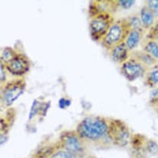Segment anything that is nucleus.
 I'll use <instances>...</instances> for the list:
<instances>
[{
  "mask_svg": "<svg viewBox=\"0 0 158 158\" xmlns=\"http://www.w3.org/2000/svg\"><path fill=\"white\" fill-rule=\"evenodd\" d=\"M49 158H75V155L64 149H61L52 152Z\"/></svg>",
  "mask_w": 158,
  "mask_h": 158,
  "instance_id": "obj_15",
  "label": "nucleus"
},
{
  "mask_svg": "<svg viewBox=\"0 0 158 158\" xmlns=\"http://www.w3.org/2000/svg\"><path fill=\"white\" fill-rule=\"evenodd\" d=\"M2 138H3V136H2V134H1V133H0V142L2 141Z\"/></svg>",
  "mask_w": 158,
  "mask_h": 158,
  "instance_id": "obj_23",
  "label": "nucleus"
},
{
  "mask_svg": "<svg viewBox=\"0 0 158 158\" xmlns=\"http://www.w3.org/2000/svg\"><path fill=\"white\" fill-rule=\"evenodd\" d=\"M136 2L133 0H116V5L118 11L128 10L132 8Z\"/></svg>",
  "mask_w": 158,
  "mask_h": 158,
  "instance_id": "obj_17",
  "label": "nucleus"
},
{
  "mask_svg": "<svg viewBox=\"0 0 158 158\" xmlns=\"http://www.w3.org/2000/svg\"><path fill=\"white\" fill-rule=\"evenodd\" d=\"M140 21L146 34L152 27L157 21L153 13L145 6L143 5L138 13Z\"/></svg>",
  "mask_w": 158,
  "mask_h": 158,
  "instance_id": "obj_8",
  "label": "nucleus"
},
{
  "mask_svg": "<svg viewBox=\"0 0 158 158\" xmlns=\"http://www.w3.org/2000/svg\"><path fill=\"white\" fill-rule=\"evenodd\" d=\"M15 56L11 49H6L3 53V59L7 63Z\"/></svg>",
  "mask_w": 158,
  "mask_h": 158,
  "instance_id": "obj_19",
  "label": "nucleus"
},
{
  "mask_svg": "<svg viewBox=\"0 0 158 158\" xmlns=\"http://www.w3.org/2000/svg\"><path fill=\"white\" fill-rule=\"evenodd\" d=\"M149 69L148 67L132 58H129L120 65L121 75L130 82L143 77Z\"/></svg>",
  "mask_w": 158,
  "mask_h": 158,
  "instance_id": "obj_4",
  "label": "nucleus"
},
{
  "mask_svg": "<svg viewBox=\"0 0 158 158\" xmlns=\"http://www.w3.org/2000/svg\"><path fill=\"white\" fill-rule=\"evenodd\" d=\"M127 19L128 21V23L129 24V26H130L131 29L138 30L139 31H141V32H143L145 33L143 29L138 14H135V15L129 16L127 17ZM145 34H146V33H145Z\"/></svg>",
  "mask_w": 158,
  "mask_h": 158,
  "instance_id": "obj_14",
  "label": "nucleus"
},
{
  "mask_svg": "<svg viewBox=\"0 0 158 158\" xmlns=\"http://www.w3.org/2000/svg\"><path fill=\"white\" fill-rule=\"evenodd\" d=\"M145 36L154 40L158 43V19L156 21L152 27L149 30Z\"/></svg>",
  "mask_w": 158,
  "mask_h": 158,
  "instance_id": "obj_18",
  "label": "nucleus"
},
{
  "mask_svg": "<svg viewBox=\"0 0 158 158\" xmlns=\"http://www.w3.org/2000/svg\"><path fill=\"white\" fill-rule=\"evenodd\" d=\"M129 58H134L149 68L158 65V61L153 58L151 56L141 50H134L130 52Z\"/></svg>",
  "mask_w": 158,
  "mask_h": 158,
  "instance_id": "obj_11",
  "label": "nucleus"
},
{
  "mask_svg": "<svg viewBox=\"0 0 158 158\" xmlns=\"http://www.w3.org/2000/svg\"><path fill=\"white\" fill-rule=\"evenodd\" d=\"M24 86L21 84L13 83L9 85L4 92V99L7 104H12L23 93Z\"/></svg>",
  "mask_w": 158,
  "mask_h": 158,
  "instance_id": "obj_9",
  "label": "nucleus"
},
{
  "mask_svg": "<svg viewBox=\"0 0 158 158\" xmlns=\"http://www.w3.org/2000/svg\"><path fill=\"white\" fill-rule=\"evenodd\" d=\"M115 20L114 15L110 13H98L93 15L89 24L92 39L100 43Z\"/></svg>",
  "mask_w": 158,
  "mask_h": 158,
  "instance_id": "obj_3",
  "label": "nucleus"
},
{
  "mask_svg": "<svg viewBox=\"0 0 158 158\" xmlns=\"http://www.w3.org/2000/svg\"><path fill=\"white\" fill-rule=\"evenodd\" d=\"M143 78L146 86L152 89H158V65L149 68Z\"/></svg>",
  "mask_w": 158,
  "mask_h": 158,
  "instance_id": "obj_13",
  "label": "nucleus"
},
{
  "mask_svg": "<svg viewBox=\"0 0 158 158\" xmlns=\"http://www.w3.org/2000/svg\"><path fill=\"white\" fill-rule=\"evenodd\" d=\"M38 110V104L35 102L33 104V106L32 107L31 110V113H30V115H29V118H32L37 112Z\"/></svg>",
  "mask_w": 158,
  "mask_h": 158,
  "instance_id": "obj_21",
  "label": "nucleus"
},
{
  "mask_svg": "<svg viewBox=\"0 0 158 158\" xmlns=\"http://www.w3.org/2000/svg\"><path fill=\"white\" fill-rule=\"evenodd\" d=\"M29 68V63L26 58L21 56L13 58L7 63V68L13 74L20 75L25 73Z\"/></svg>",
  "mask_w": 158,
  "mask_h": 158,
  "instance_id": "obj_7",
  "label": "nucleus"
},
{
  "mask_svg": "<svg viewBox=\"0 0 158 158\" xmlns=\"http://www.w3.org/2000/svg\"><path fill=\"white\" fill-rule=\"evenodd\" d=\"M110 58L115 63L122 64L129 58L130 51L127 48L125 43L119 44L108 52Z\"/></svg>",
  "mask_w": 158,
  "mask_h": 158,
  "instance_id": "obj_6",
  "label": "nucleus"
},
{
  "mask_svg": "<svg viewBox=\"0 0 158 158\" xmlns=\"http://www.w3.org/2000/svg\"><path fill=\"white\" fill-rule=\"evenodd\" d=\"M147 148H148V151L151 153H156L158 151V146L156 143L152 141H151L148 143Z\"/></svg>",
  "mask_w": 158,
  "mask_h": 158,
  "instance_id": "obj_20",
  "label": "nucleus"
},
{
  "mask_svg": "<svg viewBox=\"0 0 158 158\" xmlns=\"http://www.w3.org/2000/svg\"><path fill=\"white\" fill-rule=\"evenodd\" d=\"M77 132L81 138L97 141L109 135L110 126L103 118L88 117L79 123Z\"/></svg>",
  "mask_w": 158,
  "mask_h": 158,
  "instance_id": "obj_1",
  "label": "nucleus"
},
{
  "mask_svg": "<svg viewBox=\"0 0 158 158\" xmlns=\"http://www.w3.org/2000/svg\"><path fill=\"white\" fill-rule=\"evenodd\" d=\"M145 35L146 34L143 32L136 29H131L124 43L130 52L136 50Z\"/></svg>",
  "mask_w": 158,
  "mask_h": 158,
  "instance_id": "obj_10",
  "label": "nucleus"
},
{
  "mask_svg": "<svg viewBox=\"0 0 158 158\" xmlns=\"http://www.w3.org/2000/svg\"><path fill=\"white\" fill-rule=\"evenodd\" d=\"M145 5L154 15L156 19H158V0H147L144 1Z\"/></svg>",
  "mask_w": 158,
  "mask_h": 158,
  "instance_id": "obj_16",
  "label": "nucleus"
},
{
  "mask_svg": "<svg viewBox=\"0 0 158 158\" xmlns=\"http://www.w3.org/2000/svg\"><path fill=\"white\" fill-rule=\"evenodd\" d=\"M140 46L141 50L158 61V43L146 36L142 39Z\"/></svg>",
  "mask_w": 158,
  "mask_h": 158,
  "instance_id": "obj_12",
  "label": "nucleus"
},
{
  "mask_svg": "<svg viewBox=\"0 0 158 158\" xmlns=\"http://www.w3.org/2000/svg\"><path fill=\"white\" fill-rule=\"evenodd\" d=\"M78 135L67 134L62 138V149L75 154L81 152L82 150V144Z\"/></svg>",
  "mask_w": 158,
  "mask_h": 158,
  "instance_id": "obj_5",
  "label": "nucleus"
},
{
  "mask_svg": "<svg viewBox=\"0 0 158 158\" xmlns=\"http://www.w3.org/2000/svg\"><path fill=\"white\" fill-rule=\"evenodd\" d=\"M5 77H6L5 72L3 64L1 62V61H0V81L5 80Z\"/></svg>",
  "mask_w": 158,
  "mask_h": 158,
  "instance_id": "obj_22",
  "label": "nucleus"
},
{
  "mask_svg": "<svg viewBox=\"0 0 158 158\" xmlns=\"http://www.w3.org/2000/svg\"><path fill=\"white\" fill-rule=\"evenodd\" d=\"M131 29L127 18L116 19L100 42L102 46L108 52L115 46L125 42Z\"/></svg>",
  "mask_w": 158,
  "mask_h": 158,
  "instance_id": "obj_2",
  "label": "nucleus"
}]
</instances>
